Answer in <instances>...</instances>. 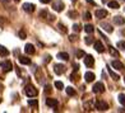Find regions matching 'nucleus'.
Segmentation results:
<instances>
[{
  "label": "nucleus",
  "instance_id": "nucleus-1",
  "mask_svg": "<svg viewBox=\"0 0 125 113\" xmlns=\"http://www.w3.org/2000/svg\"><path fill=\"white\" fill-rule=\"evenodd\" d=\"M24 92H26V94H27V97H30V98L36 97V95L38 94L37 89H36L35 87H32V85H27L26 89H24Z\"/></svg>",
  "mask_w": 125,
  "mask_h": 113
},
{
  "label": "nucleus",
  "instance_id": "nucleus-2",
  "mask_svg": "<svg viewBox=\"0 0 125 113\" xmlns=\"http://www.w3.org/2000/svg\"><path fill=\"white\" fill-rule=\"evenodd\" d=\"M94 107H96V109H98L101 112L109 109V104H107L105 100H97V102H96V104H94Z\"/></svg>",
  "mask_w": 125,
  "mask_h": 113
},
{
  "label": "nucleus",
  "instance_id": "nucleus-3",
  "mask_svg": "<svg viewBox=\"0 0 125 113\" xmlns=\"http://www.w3.org/2000/svg\"><path fill=\"white\" fill-rule=\"evenodd\" d=\"M0 66H1V69H3L5 72L10 71V70H12V67H13V65H12V61H9V60L1 61V64H0Z\"/></svg>",
  "mask_w": 125,
  "mask_h": 113
},
{
  "label": "nucleus",
  "instance_id": "nucleus-4",
  "mask_svg": "<svg viewBox=\"0 0 125 113\" xmlns=\"http://www.w3.org/2000/svg\"><path fill=\"white\" fill-rule=\"evenodd\" d=\"M92 90H93V93H96V94L104 93L105 92V85L102 83H96L94 85H93V88H92Z\"/></svg>",
  "mask_w": 125,
  "mask_h": 113
},
{
  "label": "nucleus",
  "instance_id": "nucleus-5",
  "mask_svg": "<svg viewBox=\"0 0 125 113\" xmlns=\"http://www.w3.org/2000/svg\"><path fill=\"white\" fill-rule=\"evenodd\" d=\"M93 64H94L93 56H91V55H86V56H84V65H86L87 67H92Z\"/></svg>",
  "mask_w": 125,
  "mask_h": 113
},
{
  "label": "nucleus",
  "instance_id": "nucleus-6",
  "mask_svg": "<svg viewBox=\"0 0 125 113\" xmlns=\"http://www.w3.org/2000/svg\"><path fill=\"white\" fill-rule=\"evenodd\" d=\"M52 8L56 12H61V10L64 9V3H62L61 0H56L55 3H52Z\"/></svg>",
  "mask_w": 125,
  "mask_h": 113
},
{
  "label": "nucleus",
  "instance_id": "nucleus-7",
  "mask_svg": "<svg viewBox=\"0 0 125 113\" xmlns=\"http://www.w3.org/2000/svg\"><path fill=\"white\" fill-rule=\"evenodd\" d=\"M24 51H26V53L27 55H33L35 53V46H33L32 43H27L26 44V47H24Z\"/></svg>",
  "mask_w": 125,
  "mask_h": 113
},
{
  "label": "nucleus",
  "instance_id": "nucleus-8",
  "mask_svg": "<svg viewBox=\"0 0 125 113\" xmlns=\"http://www.w3.org/2000/svg\"><path fill=\"white\" fill-rule=\"evenodd\" d=\"M54 71H55V74H58V75H61L62 72L65 71V66H62L60 64H56L54 66Z\"/></svg>",
  "mask_w": 125,
  "mask_h": 113
},
{
  "label": "nucleus",
  "instance_id": "nucleus-9",
  "mask_svg": "<svg viewBox=\"0 0 125 113\" xmlns=\"http://www.w3.org/2000/svg\"><path fill=\"white\" fill-rule=\"evenodd\" d=\"M111 65H112L114 69H116V70H124V64L120 62V61H117V60H114L111 62Z\"/></svg>",
  "mask_w": 125,
  "mask_h": 113
},
{
  "label": "nucleus",
  "instance_id": "nucleus-10",
  "mask_svg": "<svg viewBox=\"0 0 125 113\" xmlns=\"http://www.w3.org/2000/svg\"><path fill=\"white\" fill-rule=\"evenodd\" d=\"M22 8H23V10H26V12L27 13H32L33 12V10H35V5H33V4H30V3H24L23 4V7H22Z\"/></svg>",
  "mask_w": 125,
  "mask_h": 113
},
{
  "label": "nucleus",
  "instance_id": "nucleus-11",
  "mask_svg": "<svg viewBox=\"0 0 125 113\" xmlns=\"http://www.w3.org/2000/svg\"><path fill=\"white\" fill-rule=\"evenodd\" d=\"M96 17H97L98 19L105 18V17H107V10H105V9H98V10H96Z\"/></svg>",
  "mask_w": 125,
  "mask_h": 113
},
{
  "label": "nucleus",
  "instance_id": "nucleus-12",
  "mask_svg": "<svg viewBox=\"0 0 125 113\" xmlns=\"http://www.w3.org/2000/svg\"><path fill=\"white\" fill-rule=\"evenodd\" d=\"M94 48H96V51H97V52H100V53L105 51V47H104V44H102L101 41H96V42H94Z\"/></svg>",
  "mask_w": 125,
  "mask_h": 113
},
{
  "label": "nucleus",
  "instance_id": "nucleus-13",
  "mask_svg": "<svg viewBox=\"0 0 125 113\" xmlns=\"http://www.w3.org/2000/svg\"><path fill=\"white\" fill-rule=\"evenodd\" d=\"M84 79H86L87 83H92L94 80V74H93V72H91V71H88V72L84 74Z\"/></svg>",
  "mask_w": 125,
  "mask_h": 113
},
{
  "label": "nucleus",
  "instance_id": "nucleus-14",
  "mask_svg": "<svg viewBox=\"0 0 125 113\" xmlns=\"http://www.w3.org/2000/svg\"><path fill=\"white\" fill-rule=\"evenodd\" d=\"M114 23L117 24V26H123L125 23V19L120 15H116V17H114Z\"/></svg>",
  "mask_w": 125,
  "mask_h": 113
},
{
  "label": "nucleus",
  "instance_id": "nucleus-15",
  "mask_svg": "<svg viewBox=\"0 0 125 113\" xmlns=\"http://www.w3.org/2000/svg\"><path fill=\"white\" fill-rule=\"evenodd\" d=\"M18 60H19V62H21L22 65H30V64H31V60L28 59L27 56H19Z\"/></svg>",
  "mask_w": 125,
  "mask_h": 113
},
{
  "label": "nucleus",
  "instance_id": "nucleus-16",
  "mask_svg": "<svg viewBox=\"0 0 125 113\" xmlns=\"http://www.w3.org/2000/svg\"><path fill=\"white\" fill-rule=\"evenodd\" d=\"M46 104H47L49 107H54V108H55V107L58 105V100L52 99V98H47V99H46Z\"/></svg>",
  "mask_w": 125,
  "mask_h": 113
},
{
  "label": "nucleus",
  "instance_id": "nucleus-17",
  "mask_svg": "<svg viewBox=\"0 0 125 113\" xmlns=\"http://www.w3.org/2000/svg\"><path fill=\"white\" fill-rule=\"evenodd\" d=\"M58 59H59V60L68 61V60H69V55H68L66 52H59V53H58Z\"/></svg>",
  "mask_w": 125,
  "mask_h": 113
},
{
  "label": "nucleus",
  "instance_id": "nucleus-18",
  "mask_svg": "<svg viewBox=\"0 0 125 113\" xmlns=\"http://www.w3.org/2000/svg\"><path fill=\"white\" fill-rule=\"evenodd\" d=\"M101 27L104 28V29L106 31V32H109V33H111L114 29H112V27L109 24V23H101Z\"/></svg>",
  "mask_w": 125,
  "mask_h": 113
},
{
  "label": "nucleus",
  "instance_id": "nucleus-19",
  "mask_svg": "<svg viewBox=\"0 0 125 113\" xmlns=\"http://www.w3.org/2000/svg\"><path fill=\"white\" fill-rule=\"evenodd\" d=\"M28 104H30L33 109H37L38 108V103H37L36 99H30V100H28Z\"/></svg>",
  "mask_w": 125,
  "mask_h": 113
},
{
  "label": "nucleus",
  "instance_id": "nucleus-20",
  "mask_svg": "<svg viewBox=\"0 0 125 113\" xmlns=\"http://www.w3.org/2000/svg\"><path fill=\"white\" fill-rule=\"evenodd\" d=\"M109 8H111V9H119V3L115 1V0L109 1Z\"/></svg>",
  "mask_w": 125,
  "mask_h": 113
},
{
  "label": "nucleus",
  "instance_id": "nucleus-21",
  "mask_svg": "<svg viewBox=\"0 0 125 113\" xmlns=\"http://www.w3.org/2000/svg\"><path fill=\"white\" fill-rule=\"evenodd\" d=\"M84 31H86L87 33H93L94 28H93L92 24H86V26H84Z\"/></svg>",
  "mask_w": 125,
  "mask_h": 113
},
{
  "label": "nucleus",
  "instance_id": "nucleus-22",
  "mask_svg": "<svg viewBox=\"0 0 125 113\" xmlns=\"http://www.w3.org/2000/svg\"><path fill=\"white\" fill-rule=\"evenodd\" d=\"M8 55H9V51L4 46H0V56H8Z\"/></svg>",
  "mask_w": 125,
  "mask_h": 113
},
{
  "label": "nucleus",
  "instance_id": "nucleus-23",
  "mask_svg": "<svg viewBox=\"0 0 125 113\" xmlns=\"http://www.w3.org/2000/svg\"><path fill=\"white\" fill-rule=\"evenodd\" d=\"M65 90H66V94H68V95H70V97H73V95H75V90L73 89L72 87H68Z\"/></svg>",
  "mask_w": 125,
  "mask_h": 113
},
{
  "label": "nucleus",
  "instance_id": "nucleus-24",
  "mask_svg": "<svg viewBox=\"0 0 125 113\" xmlns=\"http://www.w3.org/2000/svg\"><path fill=\"white\" fill-rule=\"evenodd\" d=\"M109 51H110V53H111L112 56H115V57H119V52H117V51L112 46H109Z\"/></svg>",
  "mask_w": 125,
  "mask_h": 113
},
{
  "label": "nucleus",
  "instance_id": "nucleus-25",
  "mask_svg": "<svg viewBox=\"0 0 125 113\" xmlns=\"http://www.w3.org/2000/svg\"><path fill=\"white\" fill-rule=\"evenodd\" d=\"M107 70H109V74H110V76L114 79V80H119V79H120V78H119V75H117V74H115V72H114L111 69H107Z\"/></svg>",
  "mask_w": 125,
  "mask_h": 113
},
{
  "label": "nucleus",
  "instance_id": "nucleus-26",
  "mask_svg": "<svg viewBox=\"0 0 125 113\" xmlns=\"http://www.w3.org/2000/svg\"><path fill=\"white\" fill-rule=\"evenodd\" d=\"M119 102H120V104L125 105V94H119Z\"/></svg>",
  "mask_w": 125,
  "mask_h": 113
},
{
  "label": "nucleus",
  "instance_id": "nucleus-27",
  "mask_svg": "<svg viewBox=\"0 0 125 113\" xmlns=\"http://www.w3.org/2000/svg\"><path fill=\"white\" fill-rule=\"evenodd\" d=\"M84 56H86V53H84V51H82V50L77 51V57H78V59H82V57H84Z\"/></svg>",
  "mask_w": 125,
  "mask_h": 113
},
{
  "label": "nucleus",
  "instance_id": "nucleus-28",
  "mask_svg": "<svg viewBox=\"0 0 125 113\" xmlns=\"http://www.w3.org/2000/svg\"><path fill=\"white\" fill-rule=\"evenodd\" d=\"M117 47L120 48V50H123V51H125V41H120V42H117Z\"/></svg>",
  "mask_w": 125,
  "mask_h": 113
},
{
  "label": "nucleus",
  "instance_id": "nucleus-29",
  "mask_svg": "<svg viewBox=\"0 0 125 113\" xmlns=\"http://www.w3.org/2000/svg\"><path fill=\"white\" fill-rule=\"evenodd\" d=\"M55 87L58 89H62V88H64V84H62L61 81H55Z\"/></svg>",
  "mask_w": 125,
  "mask_h": 113
},
{
  "label": "nucleus",
  "instance_id": "nucleus-30",
  "mask_svg": "<svg viewBox=\"0 0 125 113\" xmlns=\"http://www.w3.org/2000/svg\"><path fill=\"white\" fill-rule=\"evenodd\" d=\"M84 41H86L87 44H91V43L93 42V38H92V37H86V39H84Z\"/></svg>",
  "mask_w": 125,
  "mask_h": 113
},
{
  "label": "nucleus",
  "instance_id": "nucleus-31",
  "mask_svg": "<svg viewBox=\"0 0 125 113\" xmlns=\"http://www.w3.org/2000/svg\"><path fill=\"white\" fill-rule=\"evenodd\" d=\"M73 29H74V32H79V31H81V26H79V24H74V26H73Z\"/></svg>",
  "mask_w": 125,
  "mask_h": 113
},
{
  "label": "nucleus",
  "instance_id": "nucleus-32",
  "mask_svg": "<svg viewBox=\"0 0 125 113\" xmlns=\"http://www.w3.org/2000/svg\"><path fill=\"white\" fill-rule=\"evenodd\" d=\"M19 37H21L22 39H24V38H26V32H23V31H21V32H19Z\"/></svg>",
  "mask_w": 125,
  "mask_h": 113
},
{
  "label": "nucleus",
  "instance_id": "nucleus-33",
  "mask_svg": "<svg viewBox=\"0 0 125 113\" xmlns=\"http://www.w3.org/2000/svg\"><path fill=\"white\" fill-rule=\"evenodd\" d=\"M91 17H92V15H91V13H86V14H84V19H87V20H89L91 19Z\"/></svg>",
  "mask_w": 125,
  "mask_h": 113
},
{
  "label": "nucleus",
  "instance_id": "nucleus-34",
  "mask_svg": "<svg viewBox=\"0 0 125 113\" xmlns=\"http://www.w3.org/2000/svg\"><path fill=\"white\" fill-rule=\"evenodd\" d=\"M40 15H41V17H46L47 15V12H46V10H42V12L40 13Z\"/></svg>",
  "mask_w": 125,
  "mask_h": 113
},
{
  "label": "nucleus",
  "instance_id": "nucleus-35",
  "mask_svg": "<svg viewBox=\"0 0 125 113\" xmlns=\"http://www.w3.org/2000/svg\"><path fill=\"white\" fill-rule=\"evenodd\" d=\"M59 28H60V29H61L62 32H66V28H65L64 26H62V24H59Z\"/></svg>",
  "mask_w": 125,
  "mask_h": 113
},
{
  "label": "nucleus",
  "instance_id": "nucleus-36",
  "mask_svg": "<svg viewBox=\"0 0 125 113\" xmlns=\"http://www.w3.org/2000/svg\"><path fill=\"white\" fill-rule=\"evenodd\" d=\"M50 85H46V87H45V92H46V93H50Z\"/></svg>",
  "mask_w": 125,
  "mask_h": 113
},
{
  "label": "nucleus",
  "instance_id": "nucleus-37",
  "mask_svg": "<svg viewBox=\"0 0 125 113\" xmlns=\"http://www.w3.org/2000/svg\"><path fill=\"white\" fill-rule=\"evenodd\" d=\"M69 17H77V13L75 12H70L69 13Z\"/></svg>",
  "mask_w": 125,
  "mask_h": 113
},
{
  "label": "nucleus",
  "instance_id": "nucleus-38",
  "mask_svg": "<svg viewBox=\"0 0 125 113\" xmlns=\"http://www.w3.org/2000/svg\"><path fill=\"white\" fill-rule=\"evenodd\" d=\"M40 1L43 3V4H47V3H50V1H51V0H40Z\"/></svg>",
  "mask_w": 125,
  "mask_h": 113
},
{
  "label": "nucleus",
  "instance_id": "nucleus-39",
  "mask_svg": "<svg viewBox=\"0 0 125 113\" xmlns=\"http://www.w3.org/2000/svg\"><path fill=\"white\" fill-rule=\"evenodd\" d=\"M87 1H88L89 4H92V5H96V3L93 1V0H87Z\"/></svg>",
  "mask_w": 125,
  "mask_h": 113
},
{
  "label": "nucleus",
  "instance_id": "nucleus-40",
  "mask_svg": "<svg viewBox=\"0 0 125 113\" xmlns=\"http://www.w3.org/2000/svg\"><path fill=\"white\" fill-rule=\"evenodd\" d=\"M69 39H70V41H74V39H75V36H73V35H72V36L69 37Z\"/></svg>",
  "mask_w": 125,
  "mask_h": 113
},
{
  "label": "nucleus",
  "instance_id": "nucleus-41",
  "mask_svg": "<svg viewBox=\"0 0 125 113\" xmlns=\"http://www.w3.org/2000/svg\"><path fill=\"white\" fill-rule=\"evenodd\" d=\"M1 3H8V1H10V0H0Z\"/></svg>",
  "mask_w": 125,
  "mask_h": 113
},
{
  "label": "nucleus",
  "instance_id": "nucleus-42",
  "mask_svg": "<svg viewBox=\"0 0 125 113\" xmlns=\"http://www.w3.org/2000/svg\"><path fill=\"white\" fill-rule=\"evenodd\" d=\"M102 3H107V0H102Z\"/></svg>",
  "mask_w": 125,
  "mask_h": 113
},
{
  "label": "nucleus",
  "instance_id": "nucleus-43",
  "mask_svg": "<svg viewBox=\"0 0 125 113\" xmlns=\"http://www.w3.org/2000/svg\"><path fill=\"white\" fill-rule=\"evenodd\" d=\"M72 1H77V0H72Z\"/></svg>",
  "mask_w": 125,
  "mask_h": 113
},
{
  "label": "nucleus",
  "instance_id": "nucleus-44",
  "mask_svg": "<svg viewBox=\"0 0 125 113\" xmlns=\"http://www.w3.org/2000/svg\"><path fill=\"white\" fill-rule=\"evenodd\" d=\"M14 1H19V0H14Z\"/></svg>",
  "mask_w": 125,
  "mask_h": 113
},
{
  "label": "nucleus",
  "instance_id": "nucleus-45",
  "mask_svg": "<svg viewBox=\"0 0 125 113\" xmlns=\"http://www.w3.org/2000/svg\"><path fill=\"white\" fill-rule=\"evenodd\" d=\"M0 88H1V84H0Z\"/></svg>",
  "mask_w": 125,
  "mask_h": 113
},
{
  "label": "nucleus",
  "instance_id": "nucleus-46",
  "mask_svg": "<svg viewBox=\"0 0 125 113\" xmlns=\"http://www.w3.org/2000/svg\"><path fill=\"white\" fill-rule=\"evenodd\" d=\"M0 102H1V99H0Z\"/></svg>",
  "mask_w": 125,
  "mask_h": 113
},
{
  "label": "nucleus",
  "instance_id": "nucleus-47",
  "mask_svg": "<svg viewBox=\"0 0 125 113\" xmlns=\"http://www.w3.org/2000/svg\"><path fill=\"white\" fill-rule=\"evenodd\" d=\"M124 81H125V79H124Z\"/></svg>",
  "mask_w": 125,
  "mask_h": 113
}]
</instances>
